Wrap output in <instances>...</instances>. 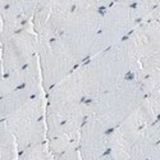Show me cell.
Masks as SVG:
<instances>
[{"instance_id": "ac0fdd59", "label": "cell", "mask_w": 160, "mask_h": 160, "mask_svg": "<svg viewBox=\"0 0 160 160\" xmlns=\"http://www.w3.org/2000/svg\"><path fill=\"white\" fill-rule=\"evenodd\" d=\"M146 21H151V22H160V2L158 0L155 8L152 9V12L150 13V16L148 17ZM145 21V22H146Z\"/></svg>"}, {"instance_id": "30bf717a", "label": "cell", "mask_w": 160, "mask_h": 160, "mask_svg": "<svg viewBox=\"0 0 160 160\" xmlns=\"http://www.w3.org/2000/svg\"><path fill=\"white\" fill-rule=\"evenodd\" d=\"M37 2L24 0H0V41L32 24V17Z\"/></svg>"}, {"instance_id": "6da1fadb", "label": "cell", "mask_w": 160, "mask_h": 160, "mask_svg": "<svg viewBox=\"0 0 160 160\" xmlns=\"http://www.w3.org/2000/svg\"><path fill=\"white\" fill-rule=\"evenodd\" d=\"M81 71L87 101L137 74V55L131 37L90 57L81 64Z\"/></svg>"}, {"instance_id": "3957f363", "label": "cell", "mask_w": 160, "mask_h": 160, "mask_svg": "<svg viewBox=\"0 0 160 160\" xmlns=\"http://www.w3.org/2000/svg\"><path fill=\"white\" fill-rule=\"evenodd\" d=\"M143 100L145 91L141 79L131 76L114 88L88 100V117L112 131L135 113Z\"/></svg>"}, {"instance_id": "8fae6325", "label": "cell", "mask_w": 160, "mask_h": 160, "mask_svg": "<svg viewBox=\"0 0 160 160\" xmlns=\"http://www.w3.org/2000/svg\"><path fill=\"white\" fill-rule=\"evenodd\" d=\"M109 133L96 119L87 117L78 138V150L82 160H96L109 151Z\"/></svg>"}, {"instance_id": "4fadbf2b", "label": "cell", "mask_w": 160, "mask_h": 160, "mask_svg": "<svg viewBox=\"0 0 160 160\" xmlns=\"http://www.w3.org/2000/svg\"><path fill=\"white\" fill-rule=\"evenodd\" d=\"M45 92L44 90L33 87H21L5 95L0 96V121L8 118L10 114L21 109L24 104H27L32 98L38 94Z\"/></svg>"}, {"instance_id": "5b68a950", "label": "cell", "mask_w": 160, "mask_h": 160, "mask_svg": "<svg viewBox=\"0 0 160 160\" xmlns=\"http://www.w3.org/2000/svg\"><path fill=\"white\" fill-rule=\"evenodd\" d=\"M14 135L19 152L33 145L44 143L46 137V96L45 92L32 98L21 109L2 119Z\"/></svg>"}, {"instance_id": "5bb4252c", "label": "cell", "mask_w": 160, "mask_h": 160, "mask_svg": "<svg viewBox=\"0 0 160 160\" xmlns=\"http://www.w3.org/2000/svg\"><path fill=\"white\" fill-rule=\"evenodd\" d=\"M49 150L54 160H82L78 150V143L64 137L48 140Z\"/></svg>"}, {"instance_id": "52a82bcc", "label": "cell", "mask_w": 160, "mask_h": 160, "mask_svg": "<svg viewBox=\"0 0 160 160\" xmlns=\"http://www.w3.org/2000/svg\"><path fill=\"white\" fill-rule=\"evenodd\" d=\"M137 55V78L160 81V22L146 21L131 33Z\"/></svg>"}, {"instance_id": "9a60e30c", "label": "cell", "mask_w": 160, "mask_h": 160, "mask_svg": "<svg viewBox=\"0 0 160 160\" xmlns=\"http://www.w3.org/2000/svg\"><path fill=\"white\" fill-rule=\"evenodd\" d=\"M19 150L14 135L4 121H0V160H18Z\"/></svg>"}, {"instance_id": "9c48e42d", "label": "cell", "mask_w": 160, "mask_h": 160, "mask_svg": "<svg viewBox=\"0 0 160 160\" xmlns=\"http://www.w3.org/2000/svg\"><path fill=\"white\" fill-rule=\"evenodd\" d=\"M38 40L32 24L2 41V74L13 73L37 58Z\"/></svg>"}, {"instance_id": "8992f818", "label": "cell", "mask_w": 160, "mask_h": 160, "mask_svg": "<svg viewBox=\"0 0 160 160\" xmlns=\"http://www.w3.org/2000/svg\"><path fill=\"white\" fill-rule=\"evenodd\" d=\"M37 57L41 71L42 88L45 92L63 81L81 65L73 58L60 37L48 41L38 40Z\"/></svg>"}, {"instance_id": "7c38bea8", "label": "cell", "mask_w": 160, "mask_h": 160, "mask_svg": "<svg viewBox=\"0 0 160 160\" xmlns=\"http://www.w3.org/2000/svg\"><path fill=\"white\" fill-rule=\"evenodd\" d=\"M21 87H33V88L44 90L41 71H40V64H38V57L19 71L8 73V74H2L0 96Z\"/></svg>"}, {"instance_id": "e0dca14e", "label": "cell", "mask_w": 160, "mask_h": 160, "mask_svg": "<svg viewBox=\"0 0 160 160\" xmlns=\"http://www.w3.org/2000/svg\"><path fill=\"white\" fill-rule=\"evenodd\" d=\"M18 160H54L49 150L48 142L33 145L19 152Z\"/></svg>"}, {"instance_id": "2e32d148", "label": "cell", "mask_w": 160, "mask_h": 160, "mask_svg": "<svg viewBox=\"0 0 160 160\" xmlns=\"http://www.w3.org/2000/svg\"><path fill=\"white\" fill-rule=\"evenodd\" d=\"M141 82L145 91V100L150 105L156 118L160 119V81L142 79Z\"/></svg>"}, {"instance_id": "ba28073f", "label": "cell", "mask_w": 160, "mask_h": 160, "mask_svg": "<svg viewBox=\"0 0 160 160\" xmlns=\"http://www.w3.org/2000/svg\"><path fill=\"white\" fill-rule=\"evenodd\" d=\"M76 0H44L37 2L32 28L40 41L59 37L74 10Z\"/></svg>"}, {"instance_id": "277c9868", "label": "cell", "mask_w": 160, "mask_h": 160, "mask_svg": "<svg viewBox=\"0 0 160 160\" xmlns=\"http://www.w3.org/2000/svg\"><path fill=\"white\" fill-rule=\"evenodd\" d=\"M110 3L104 0H76L74 10L59 37L78 64H83L91 57L102 12Z\"/></svg>"}, {"instance_id": "ffe728a7", "label": "cell", "mask_w": 160, "mask_h": 160, "mask_svg": "<svg viewBox=\"0 0 160 160\" xmlns=\"http://www.w3.org/2000/svg\"><path fill=\"white\" fill-rule=\"evenodd\" d=\"M96 160H114V159H113V156L108 152V154H105L104 156H101V158H99V159H96Z\"/></svg>"}, {"instance_id": "d6986e66", "label": "cell", "mask_w": 160, "mask_h": 160, "mask_svg": "<svg viewBox=\"0 0 160 160\" xmlns=\"http://www.w3.org/2000/svg\"><path fill=\"white\" fill-rule=\"evenodd\" d=\"M146 160H160V143L154 149V151L150 154V156Z\"/></svg>"}, {"instance_id": "7a4b0ae2", "label": "cell", "mask_w": 160, "mask_h": 160, "mask_svg": "<svg viewBox=\"0 0 160 160\" xmlns=\"http://www.w3.org/2000/svg\"><path fill=\"white\" fill-rule=\"evenodd\" d=\"M156 2L158 0L112 2L102 12L99 33L92 48L91 57L129 37L142 22L148 19Z\"/></svg>"}]
</instances>
